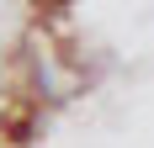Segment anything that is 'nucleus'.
I'll list each match as a JSON object with an SVG mask.
<instances>
[{
    "label": "nucleus",
    "instance_id": "nucleus-1",
    "mask_svg": "<svg viewBox=\"0 0 154 148\" xmlns=\"http://www.w3.org/2000/svg\"><path fill=\"white\" fill-rule=\"evenodd\" d=\"M0 148H154V0H32L0 64Z\"/></svg>",
    "mask_w": 154,
    "mask_h": 148
}]
</instances>
